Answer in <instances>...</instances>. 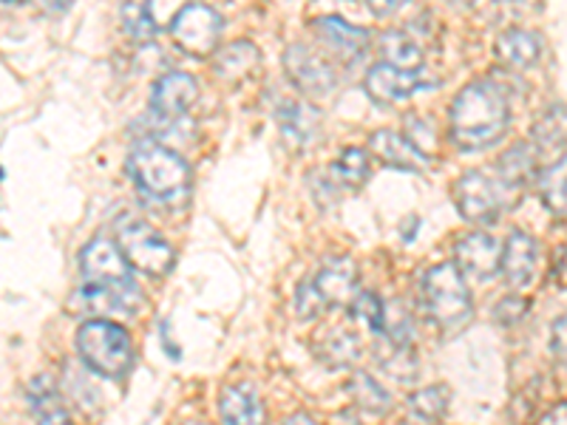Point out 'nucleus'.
I'll use <instances>...</instances> for the list:
<instances>
[{
  "mask_svg": "<svg viewBox=\"0 0 567 425\" xmlns=\"http://www.w3.org/2000/svg\"><path fill=\"white\" fill-rule=\"evenodd\" d=\"M80 303L91 312H136L142 307V290L131 276V265L125 261L120 245L111 239H91L80 252Z\"/></svg>",
  "mask_w": 567,
  "mask_h": 425,
  "instance_id": "f257e3e1",
  "label": "nucleus"
},
{
  "mask_svg": "<svg viewBox=\"0 0 567 425\" xmlns=\"http://www.w3.org/2000/svg\"><path fill=\"white\" fill-rule=\"evenodd\" d=\"M511 105L494 80H474L454 97L449 111V136L463 151L488 148L505 136Z\"/></svg>",
  "mask_w": 567,
  "mask_h": 425,
  "instance_id": "f03ea898",
  "label": "nucleus"
},
{
  "mask_svg": "<svg viewBox=\"0 0 567 425\" xmlns=\"http://www.w3.org/2000/svg\"><path fill=\"white\" fill-rule=\"evenodd\" d=\"M125 170L145 199L159 201V205H176L187 199L190 168L171 145H162L159 139H148V136L136 139Z\"/></svg>",
  "mask_w": 567,
  "mask_h": 425,
  "instance_id": "7ed1b4c3",
  "label": "nucleus"
},
{
  "mask_svg": "<svg viewBox=\"0 0 567 425\" xmlns=\"http://www.w3.org/2000/svg\"><path fill=\"white\" fill-rule=\"evenodd\" d=\"M80 361L100 377H123L134 363V343L120 323L94 318L85 321L74 335Z\"/></svg>",
  "mask_w": 567,
  "mask_h": 425,
  "instance_id": "20e7f679",
  "label": "nucleus"
},
{
  "mask_svg": "<svg viewBox=\"0 0 567 425\" xmlns=\"http://www.w3.org/2000/svg\"><path fill=\"white\" fill-rule=\"evenodd\" d=\"M423 303L434 326L449 335L471 321V292L457 265H437L425 272Z\"/></svg>",
  "mask_w": 567,
  "mask_h": 425,
  "instance_id": "39448f33",
  "label": "nucleus"
},
{
  "mask_svg": "<svg viewBox=\"0 0 567 425\" xmlns=\"http://www.w3.org/2000/svg\"><path fill=\"white\" fill-rule=\"evenodd\" d=\"M116 245L123 250L125 261L145 276L165 278L174 270L176 252L171 241L162 239L159 230L136 216H123L116 221Z\"/></svg>",
  "mask_w": 567,
  "mask_h": 425,
  "instance_id": "423d86ee",
  "label": "nucleus"
},
{
  "mask_svg": "<svg viewBox=\"0 0 567 425\" xmlns=\"http://www.w3.org/2000/svg\"><path fill=\"white\" fill-rule=\"evenodd\" d=\"M171 38L182 52L194 54V58L219 52L221 14L205 3H187L171 20Z\"/></svg>",
  "mask_w": 567,
  "mask_h": 425,
  "instance_id": "0eeeda50",
  "label": "nucleus"
},
{
  "mask_svg": "<svg viewBox=\"0 0 567 425\" xmlns=\"http://www.w3.org/2000/svg\"><path fill=\"white\" fill-rule=\"evenodd\" d=\"M454 205L460 216L474 225H491L505 207V187L483 170H468L454 182Z\"/></svg>",
  "mask_w": 567,
  "mask_h": 425,
  "instance_id": "6e6552de",
  "label": "nucleus"
},
{
  "mask_svg": "<svg viewBox=\"0 0 567 425\" xmlns=\"http://www.w3.org/2000/svg\"><path fill=\"white\" fill-rule=\"evenodd\" d=\"M196 94H199V85L185 71L162 74L151 89V123H179V120H185L187 108L196 103Z\"/></svg>",
  "mask_w": 567,
  "mask_h": 425,
  "instance_id": "1a4fd4ad",
  "label": "nucleus"
},
{
  "mask_svg": "<svg viewBox=\"0 0 567 425\" xmlns=\"http://www.w3.org/2000/svg\"><path fill=\"white\" fill-rule=\"evenodd\" d=\"M284 69H287L292 83L298 85V91H303L307 97H327L338 85L336 69L321 54L312 52L310 45L292 43L284 52Z\"/></svg>",
  "mask_w": 567,
  "mask_h": 425,
  "instance_id": "9d476101",
  "label": "nucleus"
},
{
  "mask_svg": "<svg viewBox=\"0 0 567 425\" xmlns=\"http://www.w3.org/2000/svg\"><path fill=\"white\" fill-rule=\"evenodd\" d=\"M310 281L327 310L352 307L354 298L361 296L358 292V265L349 256H332L329 261H323L318 276Z\"/></svg>",
  "mask_w": 567,
  "mask_h": 425,
  "instance_id": "9b49d317",
  "label": "nucleus"
},
{
  "mask_svg": "<svg viewBox=\"0 0 567 425\" xmlns=\"http://www.w3.org/2000/svg\"><path fill=\"white\" fill-rule=\"evenodd\" d=\"M312 29L321 38V43L327 45L329 52L341 58L343 63H358V60L367 58L369 52V38L367 29L349 27L347 20L338 18V14H323V18L312 20Z\"/></svg>",
  "mask_w": 567,
  "mask_h": 425,
  "instance_id": "f8f14e48",
  "label": "nucleus"
},
{
  "mask_svg": "<svg viewBox=\"0 0 567 425\" xmlns=\"http://www.w3.org/2000/svg\"><path fill=\"white\" fill-rule=\"evenodd\" d=\"M454 258H457L460 272L474 276L477 281H491L503 267V250L496 245L494 236L488 232H468L454 247Z\"/></svg>",
  "mask_w": 567,
  "mask_h": 425,
  "instance_id": "ddd939ff",
  "label": "nucleus"
},
{
  "mask_svg": "<svg viewBox=\"0 0 567 425\" xmlns=\"http://www.w3.org/2000/svg\"><path fill=\"white\" fill-rule=\"evenodd\" d=\"M420 85H423V71H400L386 63L372 65L367 80H363V89H367L369 97L381 105H392V103H400V100H409Z\"/></svg>",
  "mask_w": 567,
  "mask_h": 425,
  "instance_id": "4468645a",
  "label": "nucleus"
},
{
  "mask_svg": "<svg viewBox=\"0 0 567 425\" xmlns=\"http://www.w3.org/2000/svg\"><path fill=\"white\" fill-rule=\"evenodd\" d=\"M278 128L292 148H312L321 136V114L303 100H281L276 108Z\"/></svg>",
  "mask_w": 567,
  "mask_h": 425,
  "instance_id": "2eb2a0df",
  "label": "nucleus"
},
{
  "mask_svg": "<svg viewBox=\"0 0 567 425\" xmlns=\"http://www.w3.org/2000/svg\"><path fill=\"white\" fill-rule=\"evenodd\" d=\"M369 151H372V154L386 165V168L409 170V174H420V170H425L423 151H420L409 136L398 134V131L392 128L374 131V134L369 136Z\"/></svg>",
  "mask_w": 567,
  "mask_h": 425,
  "instance_id": "dca6fc26",
  "label": "nucleus"
},
{
  "mask_svg": "<svg viewBox=\"0 0 567 425\" xmlns=\"http://www.w3.org/2000/svg\"><path fill=\"white\" fill-rule=\"evenodd\" d=\"M539 151L534 148V142H516L514 148L499 156V185L505 187V194L514 190L516 199L530 182L539 179Z\"/></svg>",
  "mask_w": 567,
  "mask_h": 425,
  "instance_id": "f3484780",
  "label": "nucleus"
},
{
  "mask_svg": "<svg viewBox=\"0 0 567 425\" xmlns=\"http://www.w3.org/2000/svg\"><path fill=\"white\" fill-rule=\"evenodd\" d=\"M536 258H539V245L530 239L528 232L523 230H514L508 236L503 247V278L508 281V287H528L534 281V272H536Z\"/></svg>",
  "mask_w": 567,
  "mask_h": 425,
  "instance_id": "a211bd4d",
  "label": "nucleus"
},
{
  "mask_svg": "<svg viewBox=\"0 0 567 425\" xmlns=\"http://www.w3.org/2000/svg\"><path fill=\"white\" fill-rule=\"evenodd\" d=\"M496 60L514 71H528L542 58V38L530 29H505L494 43Z\"/></svg>",
  "mask_w": 567,
  "mask_h": 425,
  "instance_id": "6ab92c4d",
  "label": "nucleus"
},
{
  "mask_svg": "<svg viewBox=\"0 0 567 425\" xmlns=\"http://www.w3.org/2000/svg\"><path fill=\"white\" fill-rule=\"evenodd\" d=\"M221 423L225 425H267L265 403L247 383L227 386L219 397Z\"/></svg>",
  "mask_w": 567,
  "mask_h": 425,
  "instance_id": "aec40b11",
  "label": "nucleus"
},
{
  "mask_svg": "<svg viewBox=\"0 0 567 425\" xmlns=\"http://www.w3.org/2000/svg\"><path fill=\"white\" fill-rule=\"evenodd\" d=\"M374 361L389 377L400 383H409L417 377L420 372V363H417V354H414L412 341H400V338H389L381 335L378 343H374Z\"/></svg>",
  "mask_w": 567,
  "mask_h": 425,
  "instance_id": "412c9836",
  "label": "nucleus"
},
{
  "mask_svg": "<svg viewBox=\"0 0 567 425\" xmlns=\"http://www.w3.org/2000/svg\"><path fill=\"white\" fill-rule=\"evenodd\" d=\"M261 65V52L250 40H236V43L225 45L216 52V60H213V69L227 83H241V80H250L252 74Z\"/></svg>",
  "mask_w": 567,
  "mask_h": 425,
  "instance_id": "4be33fe9",
  "label": "nucleus"
},
{
  "mask_svg": "<svg viewBox=\"0 0 567 425\" xmlns=\"http://www.w3.org/2000/svg\"><path fill=\"white\" fill-rule=\"evenodd\" d=\"M347 392H349V400H352V406L358 408L361 417L381 419L392 412V397H389V392L381 386V383L374 381L372 374L354 372L352 381L347 383Z\"/></svg>",
  "mask_w": 567,
  "mask_h": 425,
  "instance_id": "5701e85b",
  "label": "nucleus"
},
{
  "mask_svg": "<svg viewBox=\"0 0 567 425\" xmlns=\"http://www.w3.org/2000/svg\"><path fill=\"white\" fill-rule=\"evenodd\" d=\"M530 142L539 154H559L567 148V105H548L530 125Z\"/></svg>",
  "mask_w": 567,
  "mask_h": 425,
  "instance_id": "b1692460",
  "label": "nucleus"
},
{
  "mask_svg": "<svg viewBox=\"0 0 567 425\" xmlns=\"http://www.w3.org/2000/svg\"><path fill=\"white\" fill-rule=\"evenodd\" d=\"M29 406L38 414V425H71L69 412L60 400L58 383L49 374H40L29 383Z\"/></svg>",
  "mask_w": 567,
  "mask_h": 425,
  "instance_id": "393cba45",
  "label": "nucleus"
},
{
  "mask_svg": "<svg viewBox=\"0 0 567 425\" xmlns=\"http://www.w3.org/2000/svg\"><path fill=\"white\" fill-rule=\"evenodd\" d=\"M381 58L386 65L400 71H420L423 69V43L412 38L409 29H392L381 38Z\"/></svg>",
  "mask_w": 567,
  "mask_h": 425,
  "instance_id": "a878e982",
  "label": "nucleus"
},
{
  "mask_svg": "<svg viewBox=\"0 0 567 425\" xmlns=\"http://www.w3.org/2000/svg\"><path fill=\"white\" fill-rule=\"evenodd\" d=\"M536 185H539V199L545 210L556 221H567V156L542 170Z\"/></svg>",
  "mask_w": 567,
  "mask_h": 425,
  "instance_id": "bb28decb",
  "label": "nucleus"
},
{
  "mask_svg": "<svg viewBox=\"0 0 567 425\" xmlns=\"http://www.w3.org/2000/svg\"><path fill=\"white\" fill-rule=\"evenodd\" d=\"M316 352L327 366L332 369H343V366H352L358 357H361V341L358 335H352L349 329H329L327 335L316 343Z\"/></svg>",
  "mask_w": 567,
  "mask_h": 425,
  "instance_id": "cd10ccee",
  "label": "nucleus"
},
{
  "mask_svg": "<svg viewBox=\"0 0 567 425\" xmlns=\"http://www.w3.org/2000/svg\"><path fill=\"white\" fill-rule=\"evenodd\" d=\"M120 18H123V27L128 32V38H134L136 43H151L156 38V12L151 3H125L120 9Z\"/></svg>",
  "mask_w": 567,
  "mask_h": 425,
  "instance_id": "c85d7f7f",
  "label": "nucleus"
},
{
  "mask_svg": "<svg viewBox=\"0 0 567 425\" xmlns=\"http://www.w3.org/2000/svg\"><path fill=\"white\" fill-rule=\"evenodd\" d=\"M449 400H452V394H449L445 386L420 388V392L412 394V400H409V417L443 423L445 412H449Z\"/></svg>",
  "mask_w": 567,
  "mask_h": 425,
  "instance_id": "c756f323",
  "label": "nucleus"
},
{
  "mask_svg": "<svg viewBox=\"0 0 567 425\" xmlns=\"http://www.w3.org/2000/svg\"><path fill=\"white\" fill-rule=\"evenodd\" d=\"M369 170H372V165H369L367 151L347 148L341 156H338L336 168H332V176H336L338 185L341 187L358 190V187L369 179Z\"/></svg>",
  "mask_w": 567,
  "mask_h": 425,
  "instance_id": "7c9ffc66",
  "label": "nucleus"
},
{
  "mask_svg": "<svg viewBox=\"0 0 567 425\" xmlns=\"http://www.w3.org/2000/svg\"><path fill=\"white\" fill-rule=\"evenodd\" d=\"M352 318L363 321L369 326L374 338L383 335V329H386V312H389V303L383 301L381 296H374V292H361V296L354 298L352 307H349Z\"/></svg>",
  "mask_w": 567,
  "mask_h": 425,
  "instance_id": "2f4dec72",
  "label": "nucleus"
},
{
  "mask_svg": "<svg viewBox=\"0 0 567 425\" xmlns=\"http://www.w3.org/2000/svg\"><path fill=\"white\" fill-rule=\"evenodd\" d=\"M528 310H530V307H528V301H525V298L508 296L494 307V318H496V323L511 326V323L523 321V318L528 315Z\"/></svg>",
  "mask_w": 567,
  "mask_h": 425,
  "instance_id": "473e14b6",
  "label": "nucleus"
},
{
  "mask_svg": "<svg viewBox=\"0 0 567 425\" xmlns=\"http://www.w3.org/2000/svg\"><path fill=\"white\" fill-rule=\"evenodd\" d=\"M550 354L561 366H567V315L556 318V323L550 326Z\"/></svg>",
  "mask_w": 567,
  "mask_h": 425,
  "instance_id": "72a5a7b5",
  "label": "nucleus"
},
{
  "mask_svg": "<svg viewBox=\"0 0 567 425\" xmlns=\"http://www.w3.org/2000/svg\"><path fill=\"white\" fill-rule=\"evenodd\" d=\"M534 425H567V403H556V406L542 414Z\"/></svg>",
  "mask_w": 567,
  "mask_h": 425,
  "instance_id": "f704fd0d",
  "label": "nucleus"
},
{
  "mask_svg": "<svg viewBox=\"0 0 567 425\" xmlns=\"http://www.w3.org/2000/svg\"><path fill=\"white\" fill-rule=\"evenodd\" d=\"M554 281L559 287H567V245L559 247V252L554 256Z\"/></svg>",
  "mask_w": 567,
  "mask_h": 425,
  "instance_id": "c9c22d12",
  "label": "nucleus"
},
{
  "mask_svg": "<svg viewBox=\"0 0 567 425\" xmlns=\"http://www.w3.org/2000/svg\"><path fill=\"white\" fill-rule=\"evenodd\" d=\"M281 425H321V423H318V419H312L310 414L298 412V414H290V417L284 419Z\"/></svg>",
  "mask_w": 567,
  "mask_h": 425,
  "instance_id": "e433bc0d",
  "label": "nucleus"
},
{
  "mask_svg": "<svg viewBox=\"0 0 567 425\" xmlns=\"http://www.w3.org/2000/svg\"><path fill=\"white\" fill-rule=\"evenodd\" d=\"M162 343H165V352H168L171 357H174V361H179V357H182L179 349H176L174 341H171V338H168V323H162Z\"/></svg>",
  "mask_w": 567,
  "mask_h": 425,
  "instance_id": "4c0bfd02",
  "label": "nucleus"
},
{
  "mask_svg": "<svg viewBox=\"0 0 567 425\" xmlns=\"http://www.w3.org/2000/svg\"><path fill=\"white\" fill-rule=\"evenodd\" d=\"M400 3H394V0H389L386 7H378V3H372V12L374 14H389V12H398Z\"/></svg>",
  "mask_w": 567,
  "mask_h": 425,
  "instance_id": "58836bf2",
  "label": "nucleus"
},
{
  "mask_svg": "<svg viewBox=\"0 0 567 425\" xmlns=\"http://www.w3.org/2000/svg\"><path fill=\"white\" fill-rule=\"evenodd\" d=\"M406 425H443V423H432V419H420V417H409V414H406Z\"/></svg>",
  "mask_w": 567,
  "mask_h": 425,
  "instance_id": "ea45409f",
  "label": "nucleus"
},
{
  "mask_svg": "<svg viewBox=\"0 0 567 425\" xmlns=\"http://www.w3.org/2000/svg\"><path fill=\"white\" fill-rule=\"evenodd\" d=\"M182 425H205V423H182Z\"/></svg>",
  "mask_w": 567,
  "mask_h": 425,
  "instance_id": "a19ab883",
  "label": "nucleus"
}]
</instances>
